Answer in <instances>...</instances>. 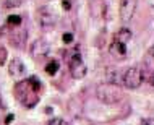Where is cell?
I'll use <instances>...</instances> for the list:
<instances>
[{
    "mask_svg": "<svg viewBox=\"0 0 154 125\" xmlns=\"http://www.w3.org/2000/svg\"><path fill=\"white\" fill-rule=\"evenodd\" d=\"M62 41H63L65 44H72V42H73V34H72V33H63Z\"/></svg>",
    "mask_w": 154,
    "mask_h": 125,
    "instance_id": "ac0fdd59",
    "label": "cell"
},
{
    "mask_svg": "<svg viewBox=\"0 0 154 125\" xmlns=\"http://www.w3.org/2000/svg\"><path fill=\"white\" fill-rule=\"evenodd\" d=\"M59 68H60V64L57 60H52V62H49V64L45 65V73L47 75H55L57 72H59Z\"/></svg>",
    "mask_w": 154,
    "mask_h": 125,
    "instance_id": "4fadbf2b",
    "label": "cell"
},
{
    "mask_svg": "<svg viewBox=\"0 0 154 125\" xmlns=\"http://www.w3.org/2000/svg\"><path fill=\"white\" fill-rule=\"evenodd\" d=\"M7 23H8V26H11V28H18L20 24H21V16L20 15H10L7 18Z\"/></svg>",
    "mask_w": 154,
    "mask_h": 125,
    "instance_id": "5bb4252c",
    "label": "cell"
},
{
    "mask_svg": "<svg viewBox=\"0 0 154 125\" xmlns=\"http://www.w3.org/2000/svg\"><path fill=\"white\" fill-rule=\"evenodd\" d=\"M8 73L15 78H21L26 75V67H24V64L20 59H13L8 64Z\"/></svg>",
    "mask_w": 154,
    "mask_h": 125,
    "instance_id": "ba28073f",
    "label": "cell"
},
{
    "mask_svg": "<svg viewBox=\"0 0 154 125\" xmlns=\"http://www.w3.org/2000/svg\"><path fill=\"white\" fill-rule=\"evenodd\" d=\"M62 7H63V10H70V7H72L70 0H63V2H62Z\"/></svg>",
    "mask_w": 154,
    "mask_h": 125,
    "instance_id": "ffe728a7",
    "label": "cell"
},
{
    "mask_svg": "<svg viewBox=\"0 0 154 125\" xmlns=\"http://www.w3.org/2000/svg\"><path fill=\"white\" fill-rule=\"evenodd\" d=\"M11 119H13V115H8V117H7V120H5V122H7V123H10V122H11Z\"/></svg>",
    "mask_w": 154,
    "mask_h": 125,
    "instance_id": "7402d4cb",
    "label": "cell"
},
{
    "mask_svg": "<svg viewBox=\"0 0 154 125\" xmlns=\"http://www.w3.org/2000/svg\"><path fill=\"white\" fill-rule=\"evenodd\" d=\"M37 21L42 28H54L59 21V16H57L51 8H39L37 10Z\"/></svg>",
    "mask_w": 154,
    "mask_h": 125,
    "instance_id": "8992f818",
    "label": "cell"
},
{
    "mask_svg": "<svg viewBox=\"0 0 154 125\" xmlns=\"http://www.w3.org/2000/svg\"><path fill=\"white\" fill-rule=\"evenodd\" d=\"M106 80L107 83H110V85H122V75H120V72L117 68H114V67H110V68H107L106 72Z\"/></svg>",
    "mask_w": 154,
    "mask_h": 125,
    "instance_id": "30bf717a",
    "label": "cell"
},
{
    "mask_svg": "<svg viewBox=\"0 0 154 125\" xmlns=\"http://www.w3.org/2000/svg\"><path fill=\"white\" fill-rule=\"evenodd\" d=\"M136 7H138V0H120V5H119L120 20L123 23H128L135 15Z\"/></svg>",
    "mask_w": 154,
    "mask_h": 125,
    "instance_id": "5b68a950",
    "label": "cell"
},
{
    "mask_svg": "<svg viewBox=\"0 0 154 125\" xmlns=\"http://www.w3.org/2000/svg\"><path fill=\"white\" fill-rule=\"evenodd\" d=\"M96 96H97V99L102 101L104 104H115L122 99V93H120L119 86L110 85V83H104V85L97 86Z\"/></svg>",
    "mask_w": 154,
    "mask_h": 125,
    "instance_id": "7a4b0ae2",
    "label": "cell"
},
{
    "mask_svg": "<svg viewBox=\"0 0 154 125\" xmlns=\"http://www.w3.org/2000/svg\"><path fill=\"white\" fill-rule=\"evenodd\" d=\"M131 31L130 30H127V28H122V30H119L117 33H115V36H114V41L115 42H122V44H127L128 41L131 39Z\"/></svg>",
    "mask_w": 154,
    "mask_h": 125,
    "instance_id": "8fae6325",
    "label": "cell"
},
{
    "mask_svg": "<svg viewBox=\"0 0 154 125\" xmlns=\"http://www.w3.org/2000/svg\"><path fill=\"white\" fill-rule=\"evenodd\" d=\"M15 96L24 107H34L39 101V93L34 89L29 80H21L15 85Z\"/></svg>",
    "mask_w": 154,
    "mask_h": 125,
    "instance_id": "6da1fadb",
    "label": "cell"
},
{
    "mask_svg": "<svg viewBox=\"0 0 154 125\" xmlns=\"http://www.w3.org/2000/svg\"><path fill=\"white\" fill-rule=\"evenodd\" d=\"M62 123L63 122H62V119H59V117H55V119H52L47 122V125H62Z\"/></svg>",
    "mask_w": 154,
    "mask_h": 125,
    "instance_id": "d6986e66",
    "label": "cell"
},
{
    "mask_svg": "<svg viewBox=\"0 0 154 125\" xmlns=\"http://www.w3.org/2000/svg\"><path fill=\"white\" fill-rule=\"evenodd\" d=\"M7 59H8V51L3 47V45H0V65L5 64Z\"/></svg>",
    "mask_w": 154,
    "mask_h": 125,
    "instance_id": "2e32d148",
    "label": "cell"
},
{
    "mask_svg": "<svg viewBox=\"0 0 154 125\" xmlns=\"http://www.w3.org/2000/svg\"><path fill=\"white\" fill-rule=\"evenodd\" d=\"M23 0H2V5L7 7V8H13V7H18L21 5Z\"/></svg>",
    "mask_w": 154,
    "mask_h": 125,
    "instance_id": "9a60e30c",
    "label": "cell"
},
{
    "mask_svg": "<svg viewBox=\"0 0 154 125\" xmlns=\"http://www.w3.org/2000/svg\"><path fill=\"white\" fill-rule=\"evenodd\" d=\"M24 41H26V31H21V33H18V34L10 36V42L13 45H16V47H23Z\"/></svg>",
    "mask_w": 154,
    "mask_h": 125,
    "instance_id": "7c38bea8",
    "label": "cell"
},
{
    "mask_svg": "<svg viewBox=\"0 0 154 125\" xmlns=\"http://www.w3.org/2000/svg\"><path fill=\"white\" fill-rule=\"evenodd\" d=\"M78 49L80 47H75V52L68 59V68H70V73H72V77L75 80H81L88 73V67H86L85 60H83L81 54L78 52Z\"/></svg>",
    "mask_w": 154,
    "mask_h": 125,
    "instance_id": "3957f363",
    "label": "cell"
},
{
    "mask_svg": "<svg viewBox=\"0 0 154 125\" xmlns=\"http://www.w3.org/2000/svg\"><path fill=\"white\" fill-rule=\"evenodd\" d=\"M144 62H148V68H149V73H151L152 72V62H154V59H152V49H149V51H148V59Z\"/></svg>",
    "mask_w": 154,
    "mask_h": 125,
    "instance_id": "e0dca14e",
    "label": "cell"
},
{
    "mask_svg": "<svg viewBox=\"0 0 154 125\" xmlns=\"http://www.w3.org/2000/svg\"><path fill=\"white\" fill-rule=\"evenodd\" d=\"M141 125H154V122H152V119H144L141 122Z\"/></svg>",
    "mask_w": 154,
    "mask_h": 125,
    "instance_id": "44dd1931",
    "label": "cell"
},
{
    "mask_svg": "<svg viewBox=\"0 0 154 125\" xmlns=\"http://www.w3.org/2000/svg\"><path fill=\"white\" fill-rule=\"evenodd\" d=\"M49 52H51V44L45 39H37L31 45V55L36 57V59L37 57H45Z\"/></svg>",
    "mask_w": 154,
    "mask_h": 125,
    "instance_id": "52a82bcc",
    "label": "cell"
},
{
    "mask_svg": "<svg viewBox=\"0 0 154 125\" xmlns=\"http://www.w3.org/2000/svg\"><path fill=\"white\" fill-rule=\"evenodd\" d=\"M109 52H110V55L115 57V59H125V55H127V44L115 42L114 41L109 47Z\"/></svg>",
    "mask_w": 154,
    "mask_h": 125,
    "instance_id": "9c48e42d",
    "label": "cell"
},
{
    "mask_svg": "<svg viewBox=\"0 0 154 125\" xmlns=\"http://www.w3.org/2000/svg\"><path fill=\"white\" fill-rule=\"evenodd\" d=\"M144 81V73L141 72L138 67H130L125 70L122 75V85L128 89H136L141 86V83Z\"/></svg>",
    "mask_w": 154,
    "mask_h": 125,
    "instance_id": "277c9868",
    "label": "cell"
}]
</instances>
